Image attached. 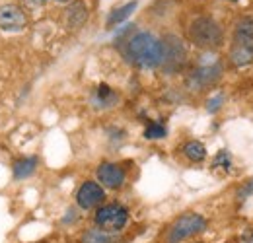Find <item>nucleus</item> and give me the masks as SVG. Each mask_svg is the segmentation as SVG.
I'll return each mask as SVG.
<instances>
[{"mask_svg":"<svg viewBox=\"0 0 253 243\" xmlns=\"http://www.w3.org/2000/svg\"><path fill=\"white\" fill-rule=\"evenodd\" d=\"M189 41L203 51H216L224 43V31L214 18L199 16L189 26Z\"/></svg>","mask_w":253,"mask_h":243,"instance_id":"obj_4","label":"nucleus"},{"mask_svg":"<svg viewBox=\"0 0 253 243\" xmlns=\"http://www.w3.org/2000/svg\"><path fill=\"white\" fill-rule=\"evenodd\" d=\"M55 2H61V4H66V2H72V0H55Z\"/></svg>","mask_w":253,"mask_h":243,"instance_id":"obj_24","label":"nucleus"},{"mask_svg":"<svg viewBox=\"0 0 253 243\" xmlns=\"http://www.w3.org/2000/svg\"><path fill=\"white\" fill-rule=\"evenodd\" d=\"M183 154H185V158H187L189 162L199 163V162H203V160L207 158V148H205V144L199 142V140H189V142L183 146Z\"/></svg>","mask_w":253,"mask_h":243,"instance_id":"obj_16","label":"nucleus"},{"mask_svg":"<svg viewBox=\"0 0 253 243\" xmlns=\"http://www.w3.org/2000/svg\"><path fill=\"white\" fill-rule=\"evenodd\" d=\"M222 72H224V66H222L220 57L214 51H205L187 74V80H185L187 88L193 91L207 90L220 80Z\"/></svg>","mask_w":253,"mask_h":243,"instance_id":"obj_2","label":"nucleus"},{"mask_svg":"<svg viewBox=\"0 0 253 243\" xmlns=\"http://www.w3.org/2000/svg\"><path fill=\"white\" fill-rule=\"evenodd\" d=\"M37 163L39 160L35 156H30V158H20L14 162V179L22 181V179H28L32 177L37 169Z\"/></svg>","mask_w":253,"mask_h":243,"instance_id":"obj_13","label":"nucleus"},{"mask_svg":"<svg viewBox=\"0 0 253 243\" xmlns=\"http://www.w3.org/2000/svg\"><path fill=\"white\" fill-rule=\"evenodd\" d=\"M207 228V220L197 212H187L183 216H179L173 226L169 228V234H168V243H181L185 240H189L193 236L205 232Z\"/></svg>","mask_w":253,"mask_h":243,"instance_id":"obj_6","label":"nucleus"},{"mask_svg":"<svg viewBox=\"0 0 253 243\" xmlns=\"http://www.w3.org/2000/svg\"><path fill=\"white\" fill-rule=\"evenodd\" d=\"M22 2V8L28 10V12H37V10H43L47 0H20Z\"/></svg>","mask_w":253,"mask_h":243,"instance_id":"obj_20","label":"nucleus"},{"mask_svg":"<svg viewBox=\"0 0 253 243\" xmlns=\"http://www.w3.org/2000/svg\"><path fill=\"white\" fill-rule=\"evenodd\" d=\"M162 49H164V55H162L160 68L164 70V74H177V72H181L185 62H187V49H185V43L181 41V37H177L173 33L164 35Z\"/></svg>","mask_w":253,"mask_h":243,"instance_id":"obj_5","label":"nucleus"},{"mask_svg":"<svg viewBox=\"0 0 253 243\" xmlns=\"http://www.w3.org/2000/svg\"><path fill=\"white\" fill-rule=\"evenodd\" d=\"M105 199V191L99 183L86 181L80 185V189L76 191V202L82 210H92L97 208Z\"/></svg>","mask_w":253,"mask_h":243,"instance_id":"obj_9","label":"nucleus"},{"mask_svg":"<svg viewBox=\"0 0 253 243\" xmlns=\"http://www.w3.org/2000/svg\"><path fill=\"white\" fill-rule=\"evenodd\" d=\"M82 243H121V240L115 236V234H109V232H103L99 228H92L84 234Z\"/></svg>","mask_w":253,"mask_h":243,"instance_id":"obj_15","label":"nucleus"},{"mask_svg":"<svg viewBox=\"0 0 253 243\" xmlns=\"http://www.w3.org/2000/svg\"><path fill=\"white\" fill-rule=\"evenodd\" d=\"M230 2H240V0H230Z\"/></svg>","mask_w":253,"mask_h":243,"instance_id":"obj_25","label":"nucleus"},{"mask_svg":"<svg viewBox=\"0 0 253 243\" xmlns=\"http://www.w3.org/2000/svg\"><path fill=\"white\" fill-rule=\"evenodd\" d=\"M30 16L20 4H2L0 6V30L6 33H20L28 30Z\"/></svg>","mask_w":253,"mask_h":243,"instance_id":"obj_8","label":"nucleus"},{"mask_svg":"<svg viewBox=\"0 0 253 243\" xmlns=\"http://www.w3.org/2000/svg\"><path fill=\"white\" fill-rule=\"evenodd\" d=\"M252 195H253V179L246 183L244 187H240V191H238V199H240V201H246V199L252 197Z\"/></svg>","mask_w":253,"mask_h":243,"instance_id":"obj_21","label":"nucleus"},{"mask_svg":"<svg viewBox=\"0 0 253 243\" xmlns=\"http://www.w3.org/2000/svg\"><path fill=\"white\" fill-rule=\"evenodd\" d=\"M212 167L214 169H224V171H230L232 169V158H230L228 150H220V152L214 156Z\"/></svg>","mask_w":253,"mask_h":243,"instance_id":"obj_18","label":"nucleus"},{"mask_svg":"<svg viewBox=\"0 0 253 243\" xmlns=\"http://www.w3.org/2000/svg\"><path fill=\"white\" fill-rule=\"evenodd\" d=\"M222 103H224V95H222V93L212 95V97L207 101V111H209V113H216V111H220Z\"/></svg>","mask_w":253,"mask_h":243,"instance_id":"obj_19","label":"nucleus"},{"mask_svg":"<svg viewBox=\"0 0 253 243\" xmlns=\"http://www.w3.org/2000/svg\"><path fill=\"white\" fill-rule=\"evenodd\" d=\"M230 61L234 66L253 64V16H244L234 28V43L230 47Z\"/></svg>","mask_w":253,"mask_h":243,"instance_id":"obj_3","label":"nucleus"},{"mask_svg":"<svg viewBox=\"0 0 253 243\" xmlns=\"http://www.w3.org/2000/svg\"><path fill=\"white\" fill-rule=\"evenodd\" d=\"M88 22V6L84 0H72L64 12V26L70 31H76L84 28Z\"/></svg>","mask_w":253,"mask_h":243,"instance_id":"obj_11","label":"nucleus"},{"mask_svg":"<svg viewBox=\"0 0 253 243\" xmlns=\"http://www.w3.org/2000/svg\"><path fill=\"white\" fill-rule=\"evenodd\" d=\"M126 222H128V210L117 202L99 206V210L95 212V226L109 234L121 232L126 226Z\"/></svg>","mask_w":253,"mask_h":243,"instance_id":"obj_7","label":"nucleus"},{"mask_svg":"<svg viewBox=\"0 0 253 243\" xmlns=\"http://www.w3.org/2000/svg\"><path fill=\"white\" fill-rule=\"evenodd\" d=\"M166 134H168V128L162 122L150 121L144 128V138H148V140H158V138H164Z\"/></svg>","mask_w":253,"mask_h":243,"instance_id":"obj_17","label":"nucleus"},{"mask_svg":"<svg viewBox=\"0 0 253 243\" xmlns=\"http://www.w3.org/2000/svg\"><path fill=\"white\" fill-rule=\"evenodd\" d=\"M242 242H244V243H253V228H248V230L242 234Z\"/></svg>","mask_w":253,"mask_h":243,"instance_id":"obj_22","label":"nucleus"},{"mask_svg":"<svg viewBox=\"0 0 253 243\" xmlns=\"http://www.w3.org/2000/svg\"><path fill=\"white\" fill-rule=\"evenodd\" d=\"M123 53L130 64L138 68L154 70L162 64V55H164L162 39H158L150 31H132L125 41Z\"/></svg>","mask_w":253,"mask_h":243,"instance_id":"obj_1","label":"nucleus"},{"mask_svg":"<svg viewBox=\"0 0 253 243\" xmlns=\"http://www.w3.org/2000/svg\"><path fill=\"white\" fill-rule=\"evenodd\" d=\"M126 173L125 169L117 163H111V162H103L99 167H97V181L101 187L105 189H111V191H117L125 185Z\"/></svg>","mask_w":253,"mask_h":243,"instance_id":"obj_10","label":"nucleus"},{"mask_svg":"<svg viewBox=\"0 0 253 243\" xmlns=\"http://www.w3.org/2000/svg\"><path fill=\"white\" fill-rule=\"evenodd\" d=\"M136 6H138V2H136V0H130V2H126V4H123V6H119V8L111 10V14H109V18H107V28L121 26L126 18L134 12V8H136Z\"/></svg>","mask_w":253,"mask_h":243,"instance_id":"obj_14","label":"nucleus"},{"mask_svg":"<svg viewBox=\"0 0 253 243\" xmlns=\"http://www.w3.org/2000/svg\"><path fill=\"white\" fill-rule=\"evenodd\" d=\"M117 101H119V93L107 84L95 86L92 95H90V103L95 109H111L117 105Z\"/></svg>","mask_w":253,"mask_h":243,"instance_id":"obj_12","label":"nucleus"},{"mask_svg":"<svg viewBox=\"0 0 253 243\" xmlns=\"http://www.w3.org/2000/svg\"><path fill=\"white\" fill-rule=\"evenodd\" d=\"M70 220H76V216H74V210H68V214H66V216H64V224H68V222H70Z\"/></svg>","mask_w":253,"mask_h":243,"instance_id":"obj_23","label":"nucleus"}]
</instances>
